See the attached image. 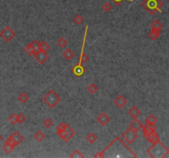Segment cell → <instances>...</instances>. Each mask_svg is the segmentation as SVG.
Returning a JSON list of instances; mask_svg holds the SVG:
<instances>
[{"label": "cell", "instance_id": "1", "mask_svg": "<svg viewBox=\"0 0 169 158\" xmlns=\"http://www.w3.org/2000/svg\"><path fill=\"white\" fill-rule=\"evenodd\" d=\"M147 153L153 158H163L169 154V149L161 141L158 140L152 143V146L147 150Z\"/></svg>", "mask_w": 169, "mask_h": 158}, {"label": "cell", "instance_id": "2", "mask_svg": "<svg viewBox=\"0 0 169 158\" xmlns=\"http://www.w3.org/2000/svg\"><path fill=\"white\" fill-rule=\"evenodd\" d=\"M141 5L149 14L154 15L157 12H162L163 3L161 0H144Z\"/></svg>", "mask_w": 169, "mask_h": 158}, {"label": "cell", "instance_id": "3", "mask_svg": "<svg viewBox=\"0 0 169 158\" xmlns=\"http://www.w3.org/2000/svg\"><path fill=\"white\" fill-rule=\"evenodd\" d=\"M43 101L45 104H46L47 106L50 109L54 108L61 101L60 96L56 93L53 90L49 91L43 97Z\"/></svg>", "mask_w": 169, "mask_h": 158}, {"label": "cell", "instance_id": "4", "mask_svg": "<svg viewBox=\"0 0 169 158\" xmlns=\"http://www.w3.org/2000/svg\"><path fill=\"white\" fill-rule=\"evenodd\" d=\"M88 25L86 26L85 27L84 35H83V45H82V49H81V53L79 55V65H83V64H85L88 62V60L89 59L88 56L84 53V47L85 44H86V40H87V35H88Z\"/></svg>", "mask_w": 169, "mask_h": 158}, {"label": "cell", "instance_id": "5", "mask_svg": "<svg viewBox=\"0 0 169 158\" xmlns=\"http://www.w3.org/2000/svg\"><path fill=\"white\" fill-rule=\"evenodd\" d=\"M121 137L128 144H132L138 138L139 135L137 134V132H135V131H134V130L129 128L125 133L122 134Z\"/></svg>", "mask_w": 169, "mask_h": 158}, {"label": "cell", "instance_id": "6", "mask_svg": "<svg viewBox=\"0 0 169 158\" xmlns=\"http://www.w3.org/2000/svg\"><path fill=\"white\" fill-rule=\"evenodd\" d=\"M16 35H17L16 32L8 26L0 32V37H2L6 42H10L12 39L16 37Z\"/></svg>", "mask_w": 169, "mask_h": 158}, {"label": "cell", "instance_id": "7", "mask_svg": "<svg viewBox=\"0 0 169 158\" xmlns=\"http://www.w3.org/2000/svg\"><path fill=\"white\" fill-rule=\"evenodd\" d=\"M34 59L36 60V62L40 64H44L47 60L49 59V54L46 52L45 51H42V50H38L36 51L34 54Z\"/></svg>", "mask_w": 169, "mask_h": 158}, {"label": "cell", "instance_id": "8", "mask_svg": "<svg viewBox=\"0 0 169 158\" xmlns=\"http://www.w3.org/2000/svg\"><path fill=\"white\" fill-rule=\"evenodd\" d=\"M143 135L145 138H147L149 135L153 134V132H156L157 130V127L155 126V124H148L145 123V125H143Z\"/></svg>", "mask_w": 169, "mask_h": 158}, {"label": "cell", "instance_id": "9", "mask_svg": "<svg viewBox=\"0 0 169 158\" xmlns=\"http://www.w3.org/2000/svg\"><path fill=\"white\" fill-rule=\"evenodd\" d=\"M127 99L123 95H119L115 100H114V104L116 107L119 109H122L124 106H126L127 104Z\"/></svg>", "mask_w": 169, "mask_h": 158}, {"label": "cell", "instance_id": "10", "mask_svg": "<svg viewBox=\"0 0 169 158\" xmlns=\"http://www.w3.org/2000/svg\"><path fill=\"white\" fill-rule=\"evenodd\" d=\"M71 71H72V73L75 76L78 77H80L83 76L85 73H86V68H85L83 65L76 64L71 69Z\"/></svg>", "mask_w": 169, "mask_h": 158}, {"label": "cell", "instance_id": "11", "mask_svg": "<svg viewBox=\"0 0 169 158\" xmlns=\"http://www.w3.org/2000/svg\"><path fill=\"white\" fill-rule=\"evenodd\" d=\"M143 125H144V124L141 123L137 118H135V119H134L133 121H131L130 123V129H131L132 130H134V131H135V132L138 133L140 129H142Z\"/></svg>", "mask_w": 169, "mask_h": 158}, {"label": "cell", "instance_id": "12", "mask_svg": "<svg viewBox=\"0 0 169 158\" xmlns=\"http://www.w3.org/2000/svg\"><path fill=\"white\" fill-rule=\"evenodd\" d=\"M97 122H98L102 126H106L110 122V118L106 113H102L97 118Z\"/></svg>", "mask_w": 169, "mask_h": 158}, {"label": "cell", "instance_id": "13", "mask_svg": "<svg viewBox=\"0 0 169 158\" xmlns=\"http://www.w3.org/2000/svg\"><path fill=\"white\" fill-rule=\"evenodd\" d=\"M75 131L73 130V129L67 123V129H66V136H65V138L63 139V141L64 142H69V141L71 140V138H72L75 135Z\"/></svg>", "mask_w": 169, "mask_h": 158}, {"label": "cell", "instance_id": "14", "mask_svg": "<svg viewBox=\"0 0 169 158\" xmlns=\"http://www.w3.org/2000/svg\"><path fill=\"white\" fill-rule=\"evenodd\" d=\"M129 115L134 119L135 118H138L141 115V111H139V108H137L136 106H133L132 108L130 109L129 111Z\"/></svg>", "mask_w": 169, "mask_h": 158}, {"label": "cell", "instance_id": "15", "mask_svg": "<svg viewBox=\"0 0 169 158\" xmlns=\"http://www.w3.org/2000/svg\"><path fill=\"white\" fill-rule=\"evenodd\" d=\"M11 137H12V138L14 140V142H16V144H17L18 146L20 144V143H21V142H22V141H23V139H24V138H23V137L18 132H17V131H16V132H14V133L11 135Z\"/></svg>", "mask_w": 169, "mask_h": 158}, {"label": "cell", "instance_id": "16", "mask_svg": "<svg viewBox=\"0 0 169 158\" xmlns=\"http://www.w3.org/2000/svg\"><path fill=\"white\" fill-rule=\"evenodd\" d=\"M160 34H161V30L151 29L150 32L149 33V37L151 39L152 41H156L159 37Z\"/></svg>", "mask_w": 169, "mask_h": 158}, {"label": "cell", "instance_id": "17", "mask_svg": "<svg viewBox=\"0 0 169 158\" xmlns=\"http://www.w3.org/2000/svg\"><path fill=\"white\" fill-rule=\"evenodd\" d=\"M75 54L70 49H67L63 52V57L66 60H71L74 57Z\"/></svg>", "mask_w": 169, "mask_h": 158}, {"label": "cell", "instance_id": "18", "mask_svg": "<svg viewBox=\"0 0 169 158\" xmlns=\"http://www.w3.org/2000/svg\"><path fill=\"white\" fill-rule=\"evenodd\" d=\"M147 141L149 142H150V143H154V142H156L157 141L159 140V136L157 134V133L156 132H153V134H151L150 135H149L147 138H145Z\"/></svg>", "mask_w": 169, "mask_h": 158}, {"label": "cell", "instance_id": "19", "mask_svg": "<svg viewBox=\"0 0 169 158\" xmlns=\"http://www.w3.org/2000/svg\"><path fill=\"white\" fill-rule=\"evenodd\" d=\"M163 26V24L161 23L158 20H154V21L150 24V28L153 30H162Z\"/></svg>", "mask_w": 169, "mask_h": 158}, {"label": "cell", "instance_id": "20", "mask_svg": "<svg viewBox=\"0 0 169 158\" xmlns=\"http://www.w3.org/2000/svg\"><path fill=\"white\" fill-rule=\"evenodd\" d=\"M86 139L90 144H93L97 140V136L93 133H90L86 136Z\"/></svg>", "mask_w": 169, "mask_h": 158}, {"label": "cell", "instance_id": "21", "mask_svg": "<svg viewBox=\"0 0 169 158\" xmlns=\"http://www.w3.org/2000/svg\"><path fill=\"white\" fill-rule=\"evenodd\" d=\"M24 51L28 55H33L35 53H36V50H35V49L33 48V46H32V45H31V43H30V44H28L24 48Z\"/></svg>", "mask_w": 169, "mask_h": 158}, {"label": "cell", "instance_id": "22", "mask_svg": "<svg viewBox=\"0 0 169 158\" xmlns=\"http://www.w3.org/2000/svg\"><path fill=\"white\" fill-rule=\"evenodd\" d=\"M45 134H43L41 131H37L35 133V134H34V138L36 139L37 142H42L43 139L45 138Z\"/></svg>", "mask_w": 169, "mask_h": 158}, {"label": "cell", "instance_id": "23", "mask_svg": "<svg viewBox=\"0 0 169 158\" xmlns=\"http://www.w3.org/2000/svg\"><path fill=\"white\" fill-rule=\"evenodd\" d=\"M14 149H15V146H12V145H10V144H8V143H6V142H5L4 145L3 146V150L6 152L7 154H10Z\"/></svg>", "mask_w": 169, "mask_h": 158}, {"label": "cell", "instance_id": "24", "mask_svg": "<svg viewBox=\"0 0 169 158\" xmlns=\"http://www.w3.org/2000/svg\"><path fill=\"white\" fill-rule=\"evenodd\" d=\"M157 119L153 115H149L148 117L146 118V123L148 124H155L157 123Z\"/></svg>", "mask_w": 169, "mask_h": 158}, {"label": "cell", "instance_id": "25", "mask_svg": "<svg viewBox=\"0 0 169 158\" xmlns=\"http://www.w3.org/2000/svg\"><path fill=\"white\" fill-rule=\"evenodd\" d=\"M18 99L20 102H22V103H26V102L29 100V96H28V95L26 93L22 92V93L18 96Z\"/></svg>", "mask_w": 169, "mask_h": 158}, {"label": "cell", "instance_id": "26", "mask_svg": "<svg viewBox=\"0 0 169 158\" xmlns=\"http://www.w3.org/2000/svg\"><path fill=\"white\" fill-rule=\"evenodd\" d=\"M87 89H88V91L89 93L95 94L98 91V87H97L95 83H91Z\"/></svg>", "mask_w": 169, "mask_h": 158}, {"label": "cell", "instance_id": "27", "mask_svg": "<svg viewBox=\"0 0 169 158\" xmlns=\"http://www.w3.org/2000/svg\"><path fill=\"white\" fill-rule=\"evenodd\" d=\"M73 22L76 24V25H81V24L84 22V19H83V18L80 14H77V15H75V17L73 18Z\"/></svg>", "mask_w": 169, "mask_h": 158}, {"label": "cell", "instance_id": "28", "mask_svg": "<svg viewBox=\"0 0 169 158\" xmlns=\"http://www.w3.org/2000/svg\"><path fill=\"white\" fill-rule=\"evenodd\" d=\"M70 158H84V155L80 152L79 150H75L73 152L72 154H70L69 156Z\"/></svg>", "mask_w": 169, "mask_h": 158}, {"label": "cell", "instance_id": "29", "mask_svg": "<svg viewBox=\"0 0 169 158\" xmlns=\"http://www.w3.org/2000/svg\"><path fill=\"white\" fill-rule=\"evenodd\" d=\"M67 44H68V41L64 37H60L57 41V45H58V46L60 47V48H64L67 45Z\"/></svg>", "mask_w": 169, "mask_h": 158}, {"label": "cell", "instance_id": "30", "mask_svg": "<svg viewBox=\"0 0 169 158\" xmlns=\"http://www.w3.org/2000/svg\"><path fill=\"white\" fill-rule=\"evenodd\" d=\"M50 45L46 42L45 41H43L41 42V50L45 51V52H47L49 50H50Z\"/></svg>", "mask_w": 169, "mask_h": 158}, {"label": "cell", "instance_id": "31", "mask_svg": "<svg viewBox=\"0 0 169 158\" xmlns=\"http://www.w3.org/2000/svg\"><path fill=\"white\" fill-rule=\"evenodd\" d=\"M8 120H9V122L13 124V125H15V124H17L18 123V115L17 114H12V115H10V117L8 119Z\"/></svg>", "mask_w": 169, "mask_h": 158}, {"label": "cell", "instance_id": "32", "mask_svg": "<svg viewBox=\"0 0 169 158\" xmlns=\"http://www.w3.org/2000/svg\"><path fill=\"white\" fill-rule=\"evenodd\" d=\"M102 7L103 11L106 12H110V11L112 9V6H111V4L110 3H108V2H106V3L103 4Z\"/></svg>", "mask_w": 169, "mask_h": 158}, {"label": "cell", "instance_id": "33", "mask_svg": "<svg viewBox=\"0 0 169 158\" xmlns=\"http://www.w3.org/2000/svg\"><path fill=\"white\" fill-rule=\"evenodd\" d=\"M43 125L45 127V128H50V127H51L52 125H53V121H52V119H50V118H46L44 121H43Z\"/></svg>", "mask_w": 169, "mask_h": 158}, {"label": "cell", "instance_id": "34", "mask_svg": "<svg viewBox=\"0 0 169 158\" xmlns=\"http://www.w3.org/2000/svg\"><path fill=\"white\" fill-rule=\"evenodd\" d=\"M31 45H32L33 48L35 49L36 52L41 50V42H39L38 41H36H36H32V42H31Z\"/></svg>", "mask_w": 169, "mask_h": 158}, {"label": "cell", "instance_id": "35", "mask_svg": "<svg viewBox=\"0 0 169 158\" xmlns=\"http://www.w3.org/2000/svg\"><path fill=\"white\" fill-rule=\"evenodd\" d=\"M67 123H60L57 126H56V130L57 132H61L64 129H66Z\"/></svg>", "mask_w": 169, "mask_h": 158}, {"label": "cell", "instance_id": "36", "mask_svg": "<svg viewBox=\"0 0 169 158\" xmlns=\"http://www.w3.org/2000/svg\"><path fill=\"white\" fill-rule=\"evenodd\" d=\"M26 116H25L23 114H19V115H18V123H23L26 121Z\"/></svg>", "mask_w": 169, "mask_h": 158}, {"label": "cell", "instance_id": "37", "mask_svg": "<svg viewBox=\"0 0 169 158\" xmlns=\"http://www.w3.org/2000/svg\"><path fill=\"white\" fill-rule=\"evenodd\" d=\"M5 142H6V143H8V144H10V145H12V146H15V147L18 146V145L16 144V142H14V140L12 138V137H11V136H9V137L7 138L6 140H5Z\"/></svg>", "mask_w": 169, "mask_h": 158}, {"label": "cell", "instance_id": "38", "mask_svg": "<svg viewBox=\"0 0 169 158\" xmlns=\"http://www.w3.org/2000/svg\"><path fill=\"white\" fill-rule=\"evenodd\" d=\"M111 1H112L116 6H120L124 1H130V2H133L134 0H111Z\"/></svg>", "mask_w": 169, "mask_h": 158}, {"label": "cell", "instance_id": "39", "mask_svg": "<svg viewBox=\"0 0 169 158\" xmlns=\"http://www.w3.org/2000/svg\"><path fill=\"white\" fill-rule=\"evenodd\" d=\"M93 157L95 158H102L104 157V156H103V153L102 152H97L94 156H93Z\"/></svg>", "mask_w": 169, "mask_h": 158}, {"label": "cell", "instance_id": "40", "mask_svg": "<svg viewBox=\"0 0 169 158\" xmlns=\"http://www.w3.org/2000/svg\"><path fill=\"white\" fill-rule=\"evenodd\" d=\"M2 140V136H1V135H0V141Z\"/></svg>", "mask_w": 169, "mask_h": 158}, {"label": "cell", "instance_id": "41", "mask_svg": "<svg viewBox=\"0 0 169 158\" xmlns=\"http://www.w3.org/2000/svg\"><path fill=\"white\" fill-rule=\"evenodd\" d=\"M168 3H169V0H168Z\"/></svg>", "mask_w": 169, "mask_h": 158}]
</instances>
